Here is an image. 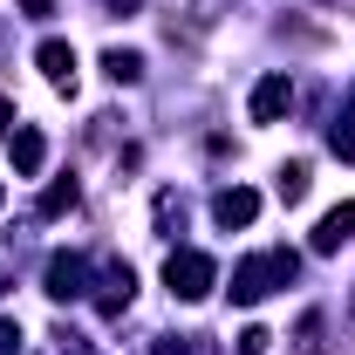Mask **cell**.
Returning <instances> with one entry per match:
<instances>
[{
  "label": "cell",
  "mask_w": 355,
  "mask_h": 355,
  "mask_svg": "<svg viewBox=\"0 0 355 355\" xmlns=\"http://www.w3.org/2000/svg\"><path fill=\"white\" fill-rule=\"evenodd\" d=\"M103 76H110V83H137V76H144V55H137V48H110V55H103Z\"/></svg>",
  "instance_id": "obj_12"
},
{
  "label": "cell",
  "mask_w": 355,
  "mask_h": 355,
  "mask_svg": "<svg viewBox=\"0 0 355 355\" xmlns=\"http://www.w3.org/2000/svg\"><path fill=\"white\" fill-rule=\"evenodd\" d=\"M294 273H301V253H294V246H266V253H253V260L232 266V301L253 308V301H266L273 287H287Z\"/></svg>",
  "instance_id": "obj_1"
},
{
  "label": "cell",
  "mask_w": 355,
  "mask_h": 355,
  "mask_svg": "<svg viewBox=\"0 0 355 355\" xmlns=\"http://www.w3.org/2000/svg\"><path fill=\"white\" fill-rule=\"evenodd\" d=\"M150 355H212V342H205V335H157Z\"/></svg>",
  "instance_id": "obj_15"
},
{
  "label": "cell",
  "mask_w": 355,
  "mask_h": 355,
  "mask_svg": "<svg viewBox=\"0 0 355 355\" xmlns=\"http://www.w3.org/2000/svg\"><path fill=\"white\" fill-rule=\"evenodd\" d=\"M349 239H355V198H342V205H335L328 219L314 225V253H342Z\"/></svg>",
  "instance_id": "obj_7"
},
{
  "label": "cell",
  "mask_w": 355,
  "mask_h": 355,
  "mask_svg": "<svg viewBox=\"0 0 355 355\" xmlns=\"http://www.w3.org/2000/svg\"><path fill=\"white\" fill-rule=\"evenodd\" d=\"M103 7H110V14H137L144 0H103Z\"/></svg>",
  "instance_id": "obj_21"
},
{
  "label": "cell",
  "mask_w": 355,
  "mask_h": 355,
  "mask_svg": "<svg viewBox=\"0 0 355 355\" xmlns=\"http://www.w3.org/2000/svg\"><path fill=\"white\" fill-rule=\"evenodd\" d=\"M246 110H253V123H280V116L294 110V83H287V76H266V83L253 89Z\"/></svg>",
  "instance_id": "obj_6"
},
{
  "label": "cell",
  "mask_w": 355,
  "mask_h": 355,
  "mask_svg": "<svg viewBox=\"0 0 355 355\" xmlns=\"http://www.w3.org/2000/svg\"><path fill=\"white\" fill-rule=\"evenodd\" d=\"M266 342H273L266 328H246V335H239V355H266Z\"/></svg>",
  "instance_id": "obj_18"
},
{
  "label": "cell",
  "mask_w": 355,
  "mask_h": 355,
  "mask_svg": "<svg viewBox=\"0 0 355 355\" xmlns=\"http://www.w3.org/2000/svg\"><path fill=\"white\" fill-rule=\"evenodd\" d=\"M35 69H42L55 89H76V48L69 42H42L35 48Z\"/></svg>",
  "instance_id": "obj_8"
},
{
  "label": "cell",
  "mask_w": 355,
  "mask_h": 355,
  "mask_svg": "<svg viewBox=\"0 0 355 355\" xmlns=\"http://www.w3.org/2000/svg\"><path fill=\"white\" fill-rule=\"evenodd\" d=\"M212 219L232 232V225H253L260 219V191H246V184H225L219 198H212Z\"/></svg>",
  "instance_id": "obj_5"
},
{
  "label": "cell",
  "mask_w": 355,
  "mask_h": 355,
  "mask_svg": "<svg viewBox=\"0 0 355 355\" xmlns=\"http://www.w3.org/2000/svg\"><path fill=\"white\" fill-rule=\"evenodd\" d=\"M7 157H14V171H21V178H35L48 164V137L42 130H14V137H7Z\"/></svg>",
  "instance_id": "obj_9"
},
{
  "label": "cell",
  "mask_w": 355,
  "mask_h": 355,
  "mask_svg": "<svg viewBox=\"0 0 355 355\" xmlns=\"http://www.w3.org/2000/svg\"><path fill=\"white\" fill-rule=\"evenodd\" d=\"M178 225H184V198H178V191H157V232L178 239Z\"/></svg>",
  "instance_id": "obj_14"
},
{
  "label": "cell",
  "mask_w": 355,
  "mask_h": 355,
  "mask_svg": "<svg viewBox=\"0 0 355 355\" xmlns=\"http://www.w3.org/2000/svg\"><path fill=\"white\" fill-rule=\"evenodd\" d=\"M294 349H301V355H321V314H301V328H294Z\"/></svg>",
  "instance_id": "obj_16"
},
{
  "label": "cell",
  "mask_w": 355,
  "mask_h": 355,
  "mask_svg": "<svg viewBox=\"0 0 355 355\" xmlns=\"http://www.w3.org/2000/svg\"><path fill=\"white\" fill-rule=\"evenodd\" d=\"M349 314H355V301H349Z\"/></svg>",
  "instance_id": "obj_24"
},
{
  "label": "cell",
  "mask_w": 355,
  "mask_h": 355,
  "mask_svg": "<svg viewBox=\"0 0 355 355\" xmlns=\"http://www.w3.org/2000/svg\"><path fill=\"white\" fill-rule=\"evenodd\" d=\"M212 280H219L212 253H198V246H171V260H164V287H171V301H205Z\"/></svg>",
  "instance_id": "obj_2"
},
{
  "label": "cell",
  "mask_w": 355,
  "mask_h": 355,
  "mask_svg": "<svg viewBox=\"0 0 355 355\" xmlns=\"http://www.w3.org/2000/svg\"><path fill=\"white\" fill-rule=\"evenodd\" d=\"M273 191H280V205H301V198H308V164H301V157H287L280 178H273Z\"/></svg>",
  "instance_id": "obj_10"
},
{
  "label": "cell",
  "mask_w": 355,
  "mask_h": 355,
  "mask_svg": "<svg viewBox=\"0 0 355 355\" xmlns=\"http://www.w3.org/2000/svg\"><path fill=\"white\" fill-rule=\"evenodd\" d=\"M0 205H7V191H0Z\"/></svg>",
  "instance_id": "obj_23"
},
{
  "label": "cell",
  "mask_w": 355,
  "mask_h": 355,
  "mask_svg": "<svg viewBox=\"0 0 355 355\" xmlns=\"http://www.w3.org/2000/svg\"><path fill=\"white\" fill-rule=\"evenodd\" d=\"M328 150H335V157H349V164H355V103L342 110V116H335V130H328Z\"/></svg>",
  "instance_id": "obj_13"
},
{
  "label": "cell",
  "mask_w": 355,
  "mask_h": 355,
  "mask_svg": "<svg viewBox=\"0 0 355 355\" xmlns=\"http://www.w3.org/2000/svg\"><path fill=\"white\" fill-rule=\"evenodd\" d=\"M35 212H42V219H62V212H76V178H55V184L42 191V205H35Z\"/></svg>",
  "instance_id": "obj_11"
},
{
  "label": "cell",
  "mask_w": 355,
  "mask_h": 355,
  "mask_svg": "<svg viewBox=\"0 0 355 355\" xmlns=\"http://www.w3.org/2000/svg\"><path fill=\"white\" fill-rule=\"evenodd\" d=\"M89 273H96V266H89L83 253H55V260H48V294H55V301H83Z\"/></svg>",
  "instance_id": "obj_4"
},
{
  "label": "cell",
  "mask_w": 355,
  "mask_h": 355,
  "mask_svg": "<svg viewBox=\"0 0 355 355\" xmlns=\"http://www.w3.org/2000/svg\"><path fill=\"white\" fill-rule=\"evenodd\" d=\"M0 355H21V321L0 314Z\"/></svg>",
  "instance_id": "obj_17"
},
{
  "label": "cell",
  "mask_w": 355,
  "mask_h": 355,
  "mask_svg": "<svg viewBox=\"0 0 355 355\" xmlns=\"http://www.w3.org/2000/svg\"><path fill=\"white\" fill-rule=\"evenodd\" d=\"M130 294H137V273H130V260H103L96 266V314H116L130 308Z\"/></svg>",
  "instance_id": "obj_3"
},
{
  "label": "cell",
  "mask_w": 355,
  "mask_h": 355,
  "mask_svg": "<svg viewBox=\"0 0 355 355\" xmlns=\"http://www.w3.org/2000/svg\"><path fill=\"white\" fill-rule=\"evenodd\" d=\"M0 137H14V103H0Z\"/></svg>",
  "instance_id": "obj_20"
},
{
  "label": "cell",
  "mask_w": 355,
  "mask_h": 355,
  "mask_svg": "<svg viewBox=\"0 0 355 355\" xmlns=\"http://www.w3.org/2000/svg\"><path fill=\"white\" fill-rule=\"evenodd\" d=\"M21 7H28L35 21H48V14H55V0H21Z\"/></svg>",
  "instance_id": "obj_19"
},
{
  "label": "cell",
  "mask_w": 355,
  "mask_h": 355,
  "mask_svg": "<svg viewBox=\"0 0 355 355\" xmlns=\"http://www.w3.org/2000/svg\"><path fill=\"white\" fill-rule=\"evenodd\" d=\"M0 294H7V273H0Z\"/></svg>",
  "instance_id": "obj_22"
}]
</instances>
